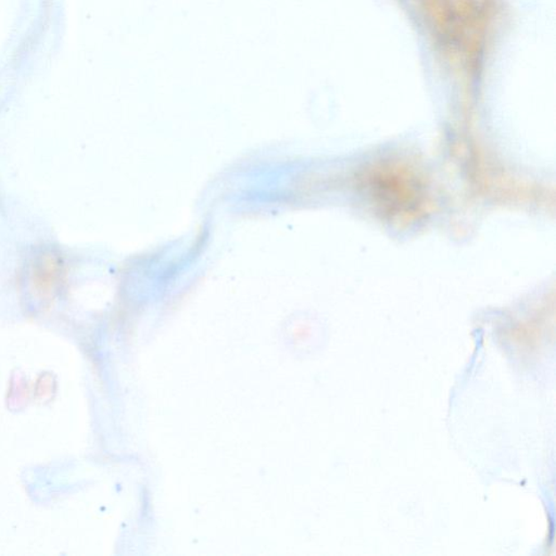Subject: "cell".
<instances>
[{"mask_svg":"<svg viewBox=\"0 0 556 556\" xmlns=\"http://www.w3.org/2000/svg\"><path fill=\"white\" fill-rule=\"evenodd\" d=\"M438 45L464 68H475L496 16L495 0H417Z\"/></svg>","mask_w":556,"mask_h":556,"instance_id":"obj_1","label":"cell"},{"mask_svg":"<svg viewBox=\"0 0 556 556\" xmlns=\"http://www.w3.org/2000/svg\"><path fill=\"white\" fill-rule=\"evenodd\" d=\"M62 265L55 254H45L36 261L31 270V285L38 293L49 294L60 284Z\"/></svg>","mask_w":556,"mask_h":556,"instance_id":"obj_2","label":"cell"}]
</instances>
